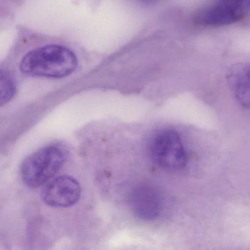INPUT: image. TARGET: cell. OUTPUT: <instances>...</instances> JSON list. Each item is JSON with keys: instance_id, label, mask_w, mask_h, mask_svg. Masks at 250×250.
<instances>
[{"instance_id": "obj_7", "label": "cell", "mask_w": 250, "mask_h": 250, "mask_svg": "<svg viewBox=\"0 0 250 250\" xmlns=\"http://www.w3.org/2000/svg\"><path fill=\"white\" fill-rule=\"evenodd\" d=\"M229 83L238 103L250 110V63H238L229 72Z\"/></svg>"}, {"instance_id": "obj_8", "label": "cell", "mask_w": 250, "mask_h": 250, "mask_svg": "<svg viewBox=\"0 0 250 250\" xmlns=\"http://www.w3.org/2000/svg\"><path fill=\"white\" fill-rule=\"evenodd\" d=\"M16 88L14 82L9 76L5 74L3 71L1 72V105L11 102L15 94Z\"/></svg>"}, {"instance_id": "obj_9", "label": "cell", "mask_w": 250, "mask_h": 250, "mask_svg": "<svg viewBox=\"0 0 250 250\" xmlns=\"http://www.w3.org/2000/svg\"><path fill=\"white\" fill-rule=\"evenodd\" d=\"M140 2H144V3L152 4L158 2L159 0H140Z\"/></svg>"}, {"instance_id": "obj_5", "label": "cell", "mask_w": 250, "mask_h": 250, "mask_svg": "<svg viewBox=\"0 0 250 250\" xmlns=\"http://www.w3.org/2000/svg\"><path fill=\"white\" fill-rule=\"evenodd\" d=\"M80 196V184L68 175H62L46 183L42 193L43 201L54 208L71 207L78 202Z\"/></svg>"}, {"instance_id": "obj_2", "label": "cell", "mask_w": 250, "mask_h": 250, "mask_svg": "<svg viewBox=\"0 0 250 250\" xmlns=\"http://www.w3.org/2000/svg\"><path fill=\"white\" fill-rule=\"evenodd\" d=\"M62 148L56 146L43 147L27 158L21 166L23 182L30 188L46 184L59 172L65 162Z\"/></svg>"}, {"instance_id": "obj_1", "label": "cell", "mask_w": 250, "mask_h": 250, "mask_svg": "<svg viewBox=\"0 0 250 250\" xmlns=\"http://www.w3.org/2000/svg\"><path fill=\"white\" fill-rule=\"evenodd\" d=\"M78 61L75 54L61 45H46L29 52L21 60L20 70L31 77L63 78L72 74Z\"/></svg>"}, {"instance_id": "obj_4", "label": "cell", "mask_w": 250, "mask_h": 250, "mask_svg": "<svg viewBox=\"0 0 250 250\" xmlns=\"http://www.w3.org/2000/svg\"><path fill=\"white\" fill-rule=\"evenodd\" d=\"M250 11V0H218L200 10L194 22L203 27H222L238 22Z\"/></svg>"}, {"instance_id": "obj_3", "label": "cell", "mask_w": 250, "mask_h": 250, "mask_svg": "<svg viewBox=\"0 0 250 250\" xmlns=\"http://www.w3.org/2000/svg\"><path fill=\"white\" fill-rule=\"evenodd\" d=\"M149 152L155 164L167 170H179L187 163V154L181 136L172 129L157 131L150 140Z\"/></svg>"}, {"instance_id": "obj_6", "label": "cell", "mask_w": 250, "mask_h": 250, "mask_svg": "<svg viewBox=\"0 0 250 250\" xmlns=\"http://www.w3.org/2000/svg\"><path fill=\"white\" fill-rule=\"evenodd\" d=\"M129 206L139 219L151 221L160 214L163 207V197L156 187L140 186L131 193Z\"/></svg>"}]
</instances>
